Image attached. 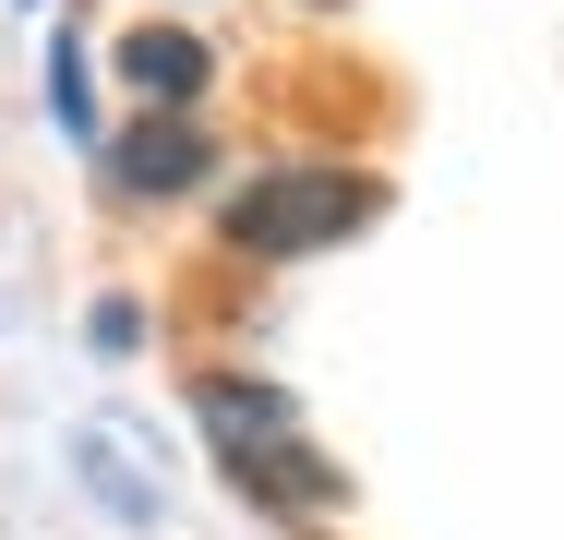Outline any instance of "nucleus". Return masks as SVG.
<instances>
[{
  "mask_svg": "<svg viewBox=\"0 0 564 540\" xmlns=\"http://www.w3.org/2000/svg\"><path fill=\"white\" fill-rule=\"evenodd\" d=\"M48 108H61V132H73V144H97V156H109V120H97V85H85V48H73V36H48Z\"/></svg>",
  "mask_w": 564,
  "mask_h": 540,
  "instance_id": "39448f33",
  "label": "nucleus"
},
{
  "mask_svg": "<svg viewBox=\"0 0 564 540\" xmlns=\"http://www.w3.org/2000/svg\"><path fill=\"white\" fill-rule=\"evenodd\" d=\"M109 181L120 193H193L205 181V132L181 108H144L132 132H109Z\"/></svg>",
  "mask_w": 564,
  "mask_h": 540,
  "instance_id": "7ed1b4c3",
  "label": "nucleus"
},
{
  "mask_svg": "<svg viewBox=\"0 0 564 540\" xmlns=\"http://www.w3.org/2000/svg\"><path fill=\"white\" fill-rule=\"evenodd\" d=\"M193 409H205V444H217V468L240 480V505H264V517H301V529L348 505L337 456L301 432V409H289L264 372H205V385H193Z\"/></svg>",
  "mask_w": 564,
  "mask_h": 540,
  "instance_id": "f257e3e1",
  "label": "nucleus"
},
{
  "mask_svg": "<svg viewBox=\"0 0 564 540\" xmlns=\"http://www.w3.org/2000/svg\"><path fill=\"white\" fill-rule=\"evenodd\" d=\"M384 216V181H360V169H264V181H240L228 193V252H252V264H301V252H325L348 228H372Z\"/></svg>",
  "mask_w": 564,
  "mask_h": 540,
  "instance_id": "f03ea898",
  "label": "nucleus"
},
{
  "mask_svg": "<svg viewBox=\"0 0 564 540\" xmlns=\"http://www.w3.org/2000/svg\"><path fill=\"white\" fill-rule=\"evenodd\" d=\"M313 12H337V0H313Z\"/></svg>",
  "mask_w": 564,
  "mask_h": 540,
  "instance_id": "423d86ee",
  "label": "nucleus"
},
{
  "mask_svg": "<svg viewBox=\"0 0 564 540\" xmlns=\"http://www.w3.org/2000/svg\"><path fill=\"white\" fill-rule=\"evenodd\" d=\"M120 73H132L156 108H193V97H205V36H181V24H132V36H120Z\"/></svg>",
  "mask_w": 564,
  "mask_h": 540,
  "instance_id": "20e7f679",
  "label": "nucleus"
}]
</instances>
